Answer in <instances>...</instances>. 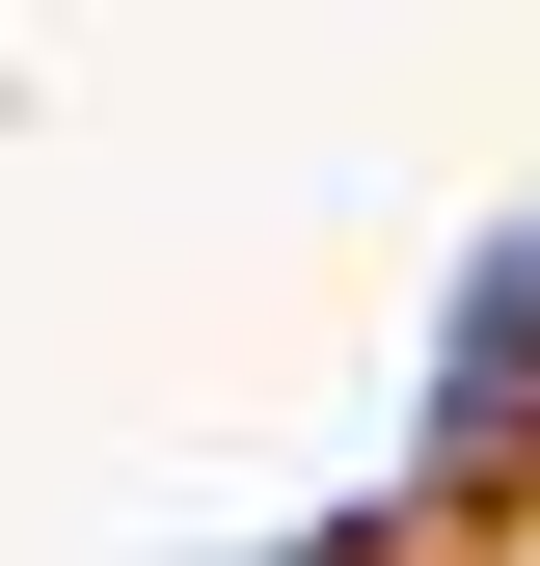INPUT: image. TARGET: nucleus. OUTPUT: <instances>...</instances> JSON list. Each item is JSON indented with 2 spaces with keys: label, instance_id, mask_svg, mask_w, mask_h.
<instances>
[{
  "label": "nucleus",
  "instance_id": "obj_2",
  "mask_svg": "<svg viewBox=\"0 0 540 566\" xmlns=\"http://www.w3.org/2000/svg\"><path fill=\"white\" fill-rule=\"evenodd\" d=\"M270 566H378V539H270Z\"/></svg>",
  "mask_w": 540,
  "mask_h": 566
},
{
  "label": "nucleus",
  "instance_id": "obj_1",
  "mask_svg": "<svg viewBox=\"0 0 540 566\" xmlns=\"http://www.w3.org/2000/svg\"><path fill=\"white\" fill-rule=\"evenodd\" d=\"M540 432V243H487V297H459V350H433V485H487Z\"/></svg>",
  "mask_w": 540,
  "mask_h": 566
}]
</instances>
